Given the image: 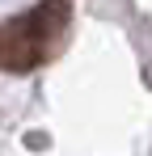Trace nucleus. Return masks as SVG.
Segmentation results:
<instances>
[{
	"label": "nucleus",
	"instance_id": "obj_1",
	"mask_svg": "<svg viewBox=\"0 0 152 156\" xmlns=\"http://www.w3.org/2000/svg\"><path fill=\"white\" fill-rule=\"evenodd\" d=\"M72 0H42L21 17H9L0 26V68L4 72H34L51 63L68 42Z\"/></svg>",
	"mask_w": 152,
	"mask_h": 156
}]
</instances>
